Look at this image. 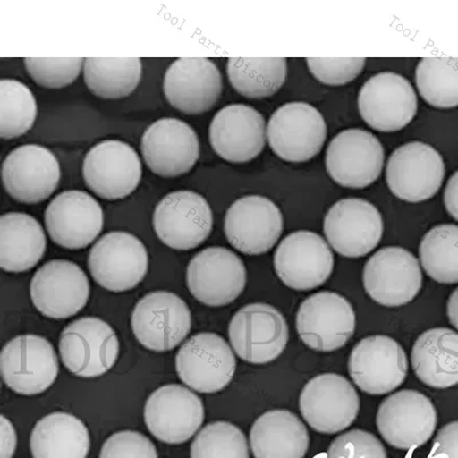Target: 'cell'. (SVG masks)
<instances>
[{"label":"cell","instance_id":"836d02e7","mask_svg":"<svg viewBox=\"0 0 458 458\" xmlns=\"http://www.w3.org/2000/svg\"><path fill=\"white\" fill-rule=\"evenodd\" d=\"M288 72L284 57L249 59L232 57L228 60L229 81L237 92L250 99L272 97L282 88Z\"/></svg>","mask_w":458,"mask_h":458},{"label":"cell","instance_id":"74e56055","mask_svg":"<svg viewBox=\"0 0 458 458\" xmlns=\"http://www.w3.org/2000/svg\"><path fill=\"white\" fill-rule=\"evenodd\" d=\"M191 458H250L247 437L234 424L207 425L191 445Z\"/></svg>","mask_w":458,"mask_h":458},{"label":"cell","instance_id":"bcb514c9","mask_svg":"<svg viewBox=\"0 0 458 458\" xmlns=\"http://www.w3.org/2000/svg\"><path fill=\"white\" fill-rule=\"evenodd\" d=\"M449 321L458 330V288L454 290L447 302Z\"/></svg>","mask_w":458,"mask_h":458},{"label":"cell","instance_id":"9c48e42d","mask_svg":"<svg viewBox=\"0 0 458 458\" xmlns=\"http://www.w3.org/2000/svg\"><path fill=\"white\" fill-rule=\"evenodd\" d=\"M131 326L143 347L154 352L174 350L191 329V313L186 301L174 293L146 294L133 310Z\"/></svg>","mask_w":458,"mask_h":458},{"label":"cell","instance_id":"f6af8a7d","mask_svg":"<svg viewBox=\"0 0 458 458\" xmlns=\"http://www.w3.org/2000/svg\"><path fill=\"white\" fill-rule=\"evenodd\" d=\"M3 449L2 458H12L16 448V435L13 425L2 416Z\"/></svg>","mask_w":458,"mask_h":458},{"label":"cell","instance_id":"1f68e13d","mask_svg":"<svg viewBox=\"0 0 458 458\" xmlns=\"http://www.w3.org/2000/svg\"><path fill=\"white\" fill-rule=\"evenodd\" d=\"M91 439L85 424L67 412H53L36 423L30 437L34 458H86Z\"/></svg>","mask_w":458,"mask_h":458},{"label":"cell","instance_id":"d590c367","mask_svg":"<svg viewBox=\"0 0 458 458\" xmlns=\"http://www.w3.org/2000/svg\"><path fill=\"white\" fill-rule=\"evenodd\" d=\"M420 96L436 108L458 106V57H424L416 69Z\"/></svg>","mask_w":458,"mask_h":458},{"label":"cell","instance_id":"4fadbf2b","mask_svg":"<svg viewBox=\"0 0 458 458\" xmlns=\"http://www.w3.org/2000/svg\"><path fill=\"white\" fill-rule=\"evenodd\" d=\"M267 138L280 158L293 163L308 162L320 153L326 141V121L313 106L290 102L272 114Z\"/></svg>","mask_w":458,"mask_h":458},{"label":"cell","instance_id":"b9f144b4","mask_svg":"<svg viewBox=\"0 0 458 458\" xmlns=\"http://www.w3.org/2000/svg\"><path fill=\"white\" fill-rule=\"evenodd\" d=\"M308 64L321 83L341 86L357 79L365 68L366 59H308Z\"/></svg>","mask_w":458,"mask_h":458},{"label":"cell","instance_id":"e575fe53","mask_svg":"<svg viewBox=\"0 0 458 458\" xmlns=\"http://www.w3.org/2000/svg\"><path fill=\"white\" fill-rule=\"evenodd\" d=\"M420 259L425 273L437 284H458V226L437 225L420 244Z\"/></svg>","mask_w":458,"mask_h":458},{"label":"cell","instance_id":"ab89813d","mask_svg":"<svg viewBox=\"0 0 458 458\" xmlns=\"http://www.w3.org/2000/svg\"><path fill=\"white\" fill-rule=\"evenodd\" d=\"M327 458H387V453L372 433L351 429L331 443Z\"/></svg>","mask_w":458,"mask_h":458},{"label":"cell","instance_id":"9a60e30c","mask_svg":"<svg viewBox=\"0 0 458 458\" xmlns=\"http://www.w3.org/2000/svg\"><path fill=\"white\" fill-rule=\"evenodd\" d=\"M334 266L328 243L314 232L292 233L274 253L277 276L288 288L298 292H308L326 284Z\"/></svg>","mask_w":458,"mask_h":458},{"label":"cell","instance_id":"277c9868","mask_svg":"<svg viewBox=\"0 0 458 458\" xmlns=\"http://www.w3.org/2000/svg\"><path fill=\"white\" fill-rule=\"evenodd\" d=\"M0 371L4 383L15 394L37 395L55 384L59 361L55 347L47 338L21 335L3 347Z\"/></svg>","mask_w":458,"mask_h":458},{"label":"cell","instance_id":"4dcf8cb0","mask_svg":"<svg viewBox=\"0 0 458 458\" xmlns=\"http://www.w3.org/2000/svg\"><path fill=\"white\" fill-rule=\"evenodd\" d=\"M47 241L42 225L22 212L0 216V267L8 273L34 268L47 252Z\"/></svg>","mask_w":458,"mask_h":458},{"label":"cell","instance_id":"f35d334b","mask_svg":"<svg viewBox=\"0 0 458 458\" xmlns=\"http://www.w3.org/2000/svg\"><path fill=\"white\" fill-rule=\"evenodd\" d=\"M81 57H28L24 59L29 75L47 89H63L79 79Z\"/></svg>","mask_w":458,"mask_h":458},{"label":"cell","instance_id":"5bb4252c","mask_svg":"<svg viewBox=\"0 0 458 458\" xmlns=\"http://www.w3.org/2000/svg\"><path fill=\"white\" fill-rule=\"evenodd\" d=\"M142 166L133 147L120 140H105L86 154L83 178L86 186L100 199L128 198L140 183Z\"/></svg>","mask_w":458,"mask_h":458},{"label":"cell","instance_id":"7402d4cb","mask_svg":"<svg viewBox=\"0 0 458 458\" xmlns=\"http://www.w3.org/2000/svg\"><path fill=\"white\" fill-rule=\"evenodd\" d=\"M359 112L371 129L396 132L414 120L417 97L409 81L395 72H380L359 93Z\"/></svg>","mask_w":458,"mask_h":458},{"label":"cell","instance_id":"8d00e7d4","mask_svg":"<svg viewBox=\"0 0 458 458\" xmlns=\"http://www.w3.org/2000/svg\"><path fill=\"white\" fill-rule=\"evenodd\" d=\"M37 102L22 81H0V137L8 140L26 134L35 124Z\"/></svg>","mask_w":458,"mask_h":458},{"label":"cell","instance_id":"83f0119b","mask_svg":"<svg viewBox=\"0 0 458 458\" xmlns=\"http://www.w3.org/2000/svg\"><path fill=\"white\" fill-rule=\"evenodd\" d=\"M208 138L212 148L225 161L250 162L265 147L263 114L247 105L226 106L215 114Z\"/></svg>","mask_w":458,"mask_h":458},{"label":"cell","instance_id":"ac0fdd59","mask_svg":"<svg viewBox=\"0 0 458 458\" xmlns=\"http://www.w3.org/2000/svg\"><path fill=\"white\" fill-rule=\"evenodd\" d=\"M225 235L236 250L259 256L272 250L284 232V216L271 199L259 195L235 200L225 216Z\"/></svg>","mask_w":458,"mask_h":458},{"label":"cell","instance_id":"3957f363","mask_svg":"<svg viewBox=\"0 0 458 458\" xmlns=\"http://www.w3.org/2000/svg\"><path fill=\"white\" fill-rule=\"evenodd\" d=\"M93 280L113 293L136 288L148 273L149 257L145 244L128 232H110L89 253Z\"/></svg>","mask_w":458,"mask_h":458},{"label":"cell","instance_id":"4316f807","mask_svg":"<svg viewBox=\"0 0 458 458\" xmlns=\"http://www.w3.org/2000/svg\"><path fill=\"white\" fill-rule=\"evenodd\" d=\"M163 89L172 107L186 114H200L222 97L223 77L206 57H182L167 69Z\"/></svg>","mask_w":458,"mask_h":458},{"label":"cell","instance_id":"d6986e66","mask_svg":"<svg viewBox=\"0 0 458 458\" xmlns=\"http://www.w3.org/2000/svg\"><path fill=\"white\" fill-rule=\"evenodd\" d=\"M89 281L79 265L51 260L32 276V304L44 317L64 320L81 312L89 298Z\"/></svg>","mask_w":458,"mask_h":458},{"label":"cell","instance_id":"f546056e","mask_svg":"<svg viewBox=\"0 0 458 458\" xmlns=\"http://www.w3.org/2000/svg\"><path fill=\"white\" fill-rule=\"evenodd\" d=\"M412 369L425 386L445 390L458 384V334L448 328L425 331L411 351Z\"/></svg>","mask_w":458,"mask_h":458},{"label":"cell","instance_id":"484cf974","mask_svg":"<svg viewBox=\"0 0 458 458\" xmlns=\"http://www.w3.org/2000/svg\"><path fill=\"white\" fill-rule=\"evenodd\" d=\"M45 225L53 242L68 250H80L100 235L104 210L98 200L81 191H64L48 204Z\"/></svg>","mask_w":458,"mask_h":458},{"label":"cell","instance_id":"d4e9b609","mask_svg":"<svg viewBox=\"0 0 458 458\" xmlns=\"http://www.w3.org/2000/svg\"><path fill=\"white\" fill-rule=\"evenodd\" d=\"M141 153L153 174L177 178L188 174L198 162L199 137L187 123L178 118H161L143 133Z\"/></svg>","mask_w":458,"mask_h":458},{"label":"cell","instance_id":"60d3db41","mask_svg":"<svg viewBox=\"0 0 458 458\" xmlns=\"http://www.w3.org/2000/svg\"><path fill=\"white\" fill-rule=\"evenodd\" d=\"M99 458H158L150 439L136 431L114 433L102 445Z\"/></svg>","mask_w":458,"mask_h":458},{"label":"cell","instance_id":"30bf717a","mask_svg":"<svg viewBox=\"0 0 458 458\" xmlns=\"http://www.w3.org/2000/svg\"><path fill=\"white\" fill-rule=\"evenodd\" d=\"M363 286L372 301L386 308H400L415 300L422 289L420 261L406 249H380L363 268Z\"/></svg>","mask_w":458,"mask_h":458},{"label":"cell","instance_id":"ee69618b","mask_svg":"<svg viewBox=\"0 0 458 458\" xmlns=\"http://www.w3.org/2000/svg\"><path fill=\"white\" fill-rule=\"evenodd\" d=\"M445 206L448 214L458 222V171L452 175L445 187Z\"/></svg>","mask_w":458,"mask_h":458},{"label":"cell","instance_id":"8992f818","mask_svg":"<svg viewBox=\"0 0 458 458\" xmlns=\"http://www.w3.org/2000/svg\"><path fill=\"white\" fill-rule=\"evenodd\" d=\"M179 378L199 394H216L232 382L236 359L227 342L214 333L188 339L175 357Z\"/></svg>","mask_w":458,"mask_h":458},{"label":"cell","instance_id":"cb8c5ba5","mask_svg":"<svg viewBox=\"0 0 458 458\" xmlns=\"http://www.w3.org/2000/svg\"><path fill=\"white\" fill-rule=\"evenodd\" d=\"M60 177L59 161L47 147L20 146L3 162L4 187L20 203H42L55 193Z\"/></svg>","mask_w":458,"mask_h":458},{"label":"cell","instance_id":"7bdbcfd3","mask_svg":"<svg viewBox=\"0 0 458 458\" xmlns=\"http://www.w3.org/2000/svg\"><path fill=\"white\" fill-rule=\"evenodd\" d=\"M429 458H458V420L437 432Z\"/></svg>","mask_w":458,"mask_h":458},{"label":"cell","instance_id":"5b68a950","mask_svg":"<svg viewBox=\"0 0 458 458\" xmlns=\"http://www.w3.org/2000/svg\"><path fill=\"white\" fill-rule=\"evenodd\" d=\"M357 318L342 294L320 292L301 302L296 317L298 336L317 352H334L353 337Z\"/></svg>","mask_w":458,"mask_h":458},{"label":"cell","instance_id":"6da1fadb","mask_svg":"<svg viewBox=\"0 0 458 458\" xmlns=\"http://www.w3.org/2000/svg\"><path fill=\"white\" fill-rule=\"evenodd\" d=\"M233 350L252 365H266L284 353L289 327L279 310L255 302L237 310L228 327Z\"/></svg>","mask_w":458,"mask_h":458},{"label":"cell","instance_id":"8fae6325","mask_svg":"<svg viewBox=\"0 0 458 458\" xmlns=\"http://www.w3.org/2000/svg\"><path fill=\"white\" fill-rule=\"evenodd\" d=\"M357 390L344 376H315L302 388L300 408L310 428L322 435H335L350 428L360 411Z\"/></svg>","mask_w":458,"mask_h":458},{"label":"cell","instance_id":"ba28073f","mask_svg":"<svg viewBox=\"0 0 458 458\" xmlns=\"http://www.w3.org/2000/svg\"><path fill=\"white\" fill-rule=\"evenodd\" d=\"M153 225L158 239L167 247L188 251L210 236L214 215L202 195L191 191H172L155 208Z\"/></svg>","mask_w":458,"mask_h":458},{"label":"cell","instance_id":"603a6c76","mask_svg":"<svg viewBox=\"0 0 458 458\" xmlns=\"http://www.w3.org/2000/svg\"><path fill=\"white\" fill-rule=\"evenodd\" d=\"M383 165L382 143L365 130L342 131L327 149V171L343 187L359 190L370 186L379 178Z\"/></svg>","mask_w":458,"mask_h":458},{"label":"cell","instance_id":"52a82bcc","mask_svg":"<svg viewBox=\"0 0 458 458\" xmlns=\"http://www.w3.org/2000/svg\"><path fill=\"white\" fill-rule=\"evenodd\" d=\"M376 423L388 445L411 451L431 439L437 423V409L420 392L403 390L380 403Z\"/></svg>","mask_w":458,"mask_h":458},{"label":"cell","instance_id":"e0dca14e","mask_svg":"<svg viewBox=\"0 0 458 458\" xmlns=\"http://www.w3.org/2000/svg\"><path fill=\"white\" fill-rule=\"evenodd\" d=\"M349 371L355 386L365 394H387L407 378V354L395 339L375 335L363 338L352 350Z\"/></svg>","mask_w":458,"mask_h":458},{"label":"cell","instance_id":"ffe728a7","mask_svg":"<svg viewBox=\"0 0 458 458\" xmlns=\"http://www.w3.org/2000/svg\"><path fill=\"white\" fill-rule=\"evenodd\" d=\"M323 231L339 255L360 258L377 247L384 224L374 204L362 199H344L334 204L326 215Z\"/></svg>","mask_w":458,"mask_h":458},{"label":"cell","instance_id":"f1b7e54d","mask_svg":"<svg viewBox=\"0 0 458 458\" xmlns=\"http://www.w3.org/2000/svg\"><path fill=\"white\" fill-rule=\"evenodd\" d=\"M250 447L255 458H304L310 447L309 431L293 412L274 409L253 423Z\"/></svg>","mask_w":458,"mask_h":458},{"label":"cell","instance_id":"7a4b0ae2","mask_svg":"<svg viewBox=\"0 0 458 458\" xmlns=\"http://www.w3.org/2000/svg\"><path fill=\"white\" fill-rule=\"evenodd\" d=\"M59 351L64 367L72 374L81 378H96L116 363L120 339L101 318H81L61 333Z\"/></svg>","mask_w":458,"mask_h":458},{"label":"cell","instance_id":"44dd1931","mask_svg":"<svg viewBox=\"0 0 458 458\" xmlns=\"http://www.w3.org/2000/svg\"><path fill=\"white\" fill-rule=\"evenodd\" d=\"M143 416L151 435L169 445L187 443L202 427L206 417L202 400L179 384L154 391L147 400Z\"/></svg>","mask_w":458,"mask_h":458},{"label":"cell","instance_id":"2e32d148","mask_svg":"<svg viewBox=\"0 0 458 458\" xmlns=\"http://www.w3.org/2000/svg\"><path fill=\"white\" fill-rule=\"evenodd\" d=\"M444 178L443 157L428 143H406L388 159L387 186L396 198L406 202L419 203L433 198L443 185Z\"/></svg>","mask_w":458,"mask_h":458},{"label":"cell","instance_id":"d6a6232c","mask_svg":"<svg viewBox=\"0 0 458 458\" xmlns=\"http://www.w3.org/2000/svg\"><path fill=\"white\" fill-rule=\"evenodd\" d=\"M142 75L139 57H88L84 81L89 91L102 99H122L138 88Z\"/></svg>","mask_w":458,"mask_h":458},{"label":"cell","instance_id":"7c38bea8","mask_svg":"<svg viewBox=\"0 0 458 458\" xmlns=\"http://www.w3.org/2000/svg\"><path fill=\"white\" fill-rule=\"evenodd\" d=\"M186 282L196 301L219 308L231 304L243 293L247 268L242 259L228 249L207 248L191 260Z\"/></svg>","mask_w":458,"mask_h":458}]
</instances>
